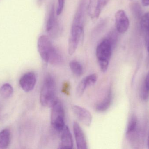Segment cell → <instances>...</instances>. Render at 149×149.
I'll use <instances>...</instances> for the list:
<instances>
[{
	"label": "cell",
	"mask_w": 149,
	"mask_h": 149,
	"mask_svg": "<svg viewBox=\"0 0 149 149\" xmlns=\"http://www.w3.org/2000/svg\"><path fill=\"white\" fill-rule=\"evenodd\" d=\"M148 148L149 149V135L148 137Z\"/></svg>",
	"instance_id": "obj_28"
},
{
	"label": "cell",
	"mask_w": 149,
	"mask_h": 149,
	"mask_svg": "<svg viewBox=\"0 0 149 149\" xmlns=\"http://www.w3.org/2000/svg\"><path fill=\"white\" fill-rule=\"evenodd\" d=\"M51 108V123L52 126L56 131L60 132L65 125L63 106L58 100Z\"/></svg>",
	"instance_id": "obj_4"
},
{
	"label": "cell",
	"mask_w": 149,
	"mask_h": 149,
	"mask_svg": "<svg viewBox=\"0 0 149 149\" xmlns=\"http://www.w3.org/2000/svg\"><path fill=\"white\" fill-rule=\"evenodd\" d=\"M147 63L148 65H149V52H148V57H147Z\"/></svg>",
	"instance_id": "obj_27"
},
{
	"label": "cell",
	"mask_w": 149,
	"mask_h": 149,
	"mask_svg": "<svg viewBox=\"0 0 149 149\" xmlns=\"http://www.w3.org/2000/svg\"><path fill=\"white\" fill-rule=\"evenodd\" d=\"M131 8L132 12L135 17L138 19H140V18L141 19V10L140 5L138 3H134L132 4Z\"/></svg>",
	"instance_id": "obj_22"
},
{
	"label": "cell",
	"mask_w": 149,
	"mask_h": 149,
	"mask_svg": "<svg viewBox=\"0 0 149 149\" xmlns=\"http://www.w3.org/2000/svg\"><path fill=\"white\" fill-rule=\"evenodd\" d=\"M109 1V0H89L88 12L92 21H96L99 18L102 11Z\"/></svg>",
	"instance_id": "obj_6"
},
{
	"label": "cell",
	"mask_w": 149,
	"mask_h": 149,
	"mask_svg": "<svg viewBox=\"0 0 149 149\" xmlns=\"http://www.w3.org/2000/svg\"><path fill=\"white\" fill-rule=\"evenodd\" d=\"M86 0H81L73 18L72 25L83 27L85 19Z\"/></svg>",
	"instance_id": "obj_13"
},
{
	"label": "cell",
	"mask_w": 149,
	"mask_h": 149,
	"mask_svg": "<svg viewBox=\"0 0 149 149\" xmlns=\"http://www.w3.org/2000/svg\"><path fill=\"white\" fill-rule=\"evenodd\" d=\"M36 74L33 72H29L24 74L19 80V85L21 88L25 92L32 91L36 84Z\"/></svg>",
	"instance_id": "obj_8"
},
{
	"label": "cell",
	"mask_w": 149,
	"mask_h": 149,
	"mask_svg": "<svg viewBox=\"0 0 149 149\" xmlns=\"http://www.w3.org/2000/svg\"><path fill=\"white\" fill-rule=\"evenodd\" d=\"M137 129V119L135 115H133L130 118L127 130V136L134 132Z\"/></svg>",
	"instance_id": "obj_19"
},
{
	"label": "cell",
	"mask_w": 149,
	"mask_h": 149,
	"mask_svg": "<svg viewBox=\"0 0 149 149\" xmlns=\"http://www.w3.org/2000/svg\"><path fill=\"white\" fill-rule=\"evenodd\" d=\"M73 132L77 148L79 149H87L86 141L83 131L77 122H74Z\"/></svg>",
	"instance_id": "obj_10"
},
{
	"label": "cell",
	"mask_w": 149,
	"mask_h": 149,
	"mask_svg": "<svg viewBox=\"0 0 149 149\" xmlns=\"http://www.w3.org/2000/svg\"><path fill=\"white\" fill-rule=\"evenodd\" d=\"M10 142V132L5 129L0 132V149L8 148Z\"/></svg>",
	"instance_id": "obj_16"
},
{
	"label": "cell",
	"mask_w": 149,
	"mask_h": 149,
	"mask_svg": "<svg viewBox=\"0 0 149 149\" xmlns=\"http://www.w3.org/2000/svg\"><path fill=\"white\" fill-rule=\"evenodd\" d=\"M13 88L10 84H4L0 88V94L4 99L10 98L13 94Z\"/></svg>",
	"instance_id": "obj_18"
},
{
	"label": "cell",
	"mask_w": 149,
	"mask_h": 149,
	"mask_svg": "<svg viewBox=\"0 0 149 149\" xmlns=\"http://www.w3.org/2000/svg\"><path fill=\"white\" fill-rule=\"evenodd\" d=\"M87 87L85 80L83 78L79 83L76 88V94L77 96L79 97H81L82 96V94H84L86 88Z\"/></svg>",
	"instance_id": "obj_21"
},
{
	"label": "cell",
	"mask_w": 149,
	"mask_h": 149,
	"mask_svg": "<svg viewBox=\"0 0 149 149\" xmlns=\"http://www.w3.org/2000/svg\"><path fill=\"white\" fill-rule=\"evenodd\" d=\"M70 66L72 71L76 76H80L82 75L83 67L79 62L76 60H72L70 63Z\"/></svg>",
	"instance_id": "obj_17"
},
{
	"label": "cell",
	"mask_w": 149,
	"mask_h": 149,
	"mask_svg": "<svg viewBox=\"0 0 149 149\" xmlns=\"http://www.w3.org/2000/svg\"><path fill=\"white\" fill-rule=\"evenodd\" d=\"M58 5L57 8L56 14L57 15H59L62 14L63 10L65 0H58Z\"/></svg>",
	"instance_id": "obj_23"
},
{
	"label": "cell",
	"mask_w": 149,
	"mask_h": 149,
	"mask_svg": "<svg viewBox=\"0 0 149 149\" xmlns=\"http://www.w3.org/2000/svg\"><path fill=\"white\" fill-rule=\"evenodd\" d=\"M115 17L116 31L120 34L125 33L130 25L129 20L126 12L123 10H119L116 13Z\"/></svg>",
	"instance_id": "obj_7"
},
{
	"label": "cell",
	"mask_w": 149,
	"mask_h": 149,
	"mask_svg": "<svg viewBox=\"0 0 149 149\" xmlns=\"http://www.w3.org/2000/svg\"><path fill=\"white\" fill-rule=\"evenodd\" d=\"M142 3L144 7L149 6V0H142Z\"/></svg>",
	"instance_id": "obj_26"
},
{
	"label": "cell",
	"mask_w": 149,
	"mask_h": 149,
	"mask_svg": "<svg viewBox=\"0 0 149 149\" xmlns=\"http://www.w3.org/2000/svg\"><path fill=\"white\" fill-rule=\"evenodd\" d=\"M141 98L144 101H146L149 98V90L146 88L144 85H143L142 89L141 90Z\"/></svg>",
	"instance_id": "obj_24"
},
{
	"label": "cell",
	"mask_w": 149,
	"mask_h": 149,
	"mask_svg": "<svg viewBox=\"0 0 149 149\" xmlns=\"http://www.w3.org/2000/svg\"><path fill=\"white\" fill-rule=\"evenodd\" d=\"M141 25L145 45L148 52H149V11L142 17L141 19Z\"/></svg>",
	"instance_id": "obj_14"
},
{
	"label": "cell",
	"mask_w": 149,
	"mask_h": 149,
	"mask_svg": "<svg viewBox=\"0 0 149 149\" xmlns=\"http://www.w3.org/2000/svg\"><path fill=\"white\" fill-rule=\"evenodd\" d=\"M115 45L111 40L106 37L99 44L96 49V56L102 71L105 72L109 64Z\"/></svg>",
	"instance_id": "obj_3"
},
{
	"label": "cell",
	"mask_w": 149,
	"mask_h": 149,
	"mask_svg": "<svg viewBox=\"0 0 149 149\" xmlns=\"http://www.w3.org/2000/svg\"><path fill=\"white\" fill-rule=\"evenodd\" d=\"M61 149H72L73 148V141L71 133L68 126L65 125L61 132Z\"/></svg>",
	"instance_id": "obj_12"
},
{
	"label": "cell",
	"mask_w": 149,
	"mask_h": 149,
	"mask_svg": "<svg viewBox=\"0 0 149 149\" xmlns=\"http://www.w3.org/2000/svg\"><path fill=\"white\" fill-rule=\"evenodd\" d=\"M37 45L39 55L45 63L53 65H57L61 63L62 58L61 55L47 36H41L38 41Z\"/></svg>",
	"instance_id": "obj_1"
},
{
	"label": "cell",
	"mask_w": 149,
	"mask_h": 149,
	"mask_svg": "<svg viewBox=\"0 0 149 149\" xmlns=\"http://www.w3.org/2000/svg\"><path fill=\"white\" fill-rule=\"evenodd\" d=\"M112 101V92L111 88L109 89L107 96L100 103L96 105L95 109L98 112H103L107 111L111 104Z\"/></svg>",
	"instance_id": "obj_15"
},
{
	"label": "cell",
	"mask_w": 149,
	"mask_h": 149,
	"mask_svg": "<svg viewBox=\"0 0 149 149\" xmlns=\"http://www.w3.org/2000/svg\"><path fill=\"white\" fill-rule=\"evenodd\" d=\"M46 31L52 36H56L58 31V25L55 15V8L52 6L46 24Z\"/></svg>",
	"instance_id": "obj_11"
},
{
	"label": "cell",
	"mask_w": 149,
	"mask_h": 149,
	"mask_svg": "<svg viewBox=\"0 0 149 149\" xmlns=\"http://www.w3.org/2000/svg\"><path fill=\"white\" fill-rule=\"evenodd\" d=\"M73 113L79 121L84 125L89 127L92 122L93 117L91 113L84 108L77 105L72 107Z\"/></svg>",
	"instance_id": "obj_9"
},
{
	"label": "cell",
	"mask_w": 149,
	"mask_h": 149,
	"mask_svg": "<svg viewBox=\"0 0 149 149\" xmlns=\"http://www.w3.org/2000/svg\"><path fill=\"white\" fill-rule=\"evenodd\" d=\"M84 79L88 87L93 85L96 83L98 80V76L95 73H94L87 76L86 78H84Z\"/></svg>",
	"instance_id": "obj_20"
},
{
	"label": "cell",
	"mask_w": 149,
	"mask_h": 149,
	"mask_svg": "<svg viewBox=\"0 0 149 149\" xmlns=\"http://www.w3.org/2000/svg\"><path fill=\"white\" fill-rule=\"evenodd\" d=\"M57 100L56 82L52 76L49 75L45 79L41 89L40 103L43 106L52 107Z\"/></svg>",
	"instance_id": "obj_2"
},
{
	"label": "cell",
	"mask_w": 149,
	"mask_h": 149,
	"mask_svg": "<svg viewBox=\"0 0 149 149\" xmlns=\"http://www.w3.org/2000/svg\"><path fill=\"white\" fill-rule=\"evenodd\" d=\"M84 36V27L72 25L68 43V52L70 55L75 52L80 41Z\"/></svg>",
	"instance_id": "obj_5"
},
{
	"label": "cell",
	"mask_w": 149,
	"mask_h": 149,
	"mask_svg": "<svg viewBox=\"0 0 149 149\" xmlns=\"http://www.w3.org/2000/svg\"><path fill=\"white\" fill-rule=\"evenodd\" d=\"M130 1H133V0H130Z\"/></svg>",
	"instance_id": "obj_29"
},
{
	"label": "cell",
	"mask_w": 149,
	"mask_h": 149,
	"mask_svg": "<svg viewBox=\"0 0 149 149\" xmlns=\"http://www.w3.org/2000/svg\"><path fill=\"white\" fill-rule=\"evenodd\" d=\"M144 85L146 87V88L149 90V72L148 74H147V77L145 79Z\"/></svg>",
	"instance_id": "obj_25"
}]
</instances>
